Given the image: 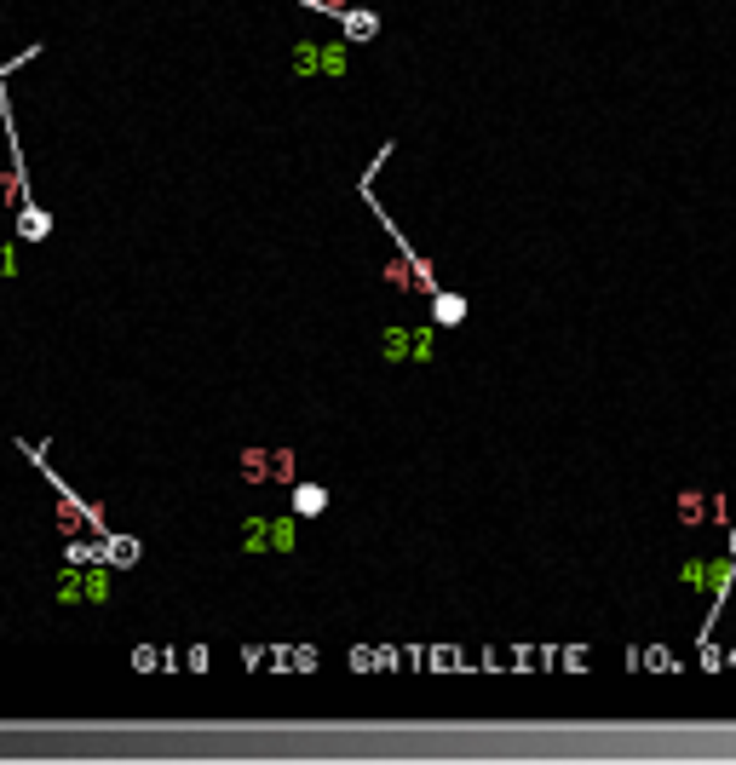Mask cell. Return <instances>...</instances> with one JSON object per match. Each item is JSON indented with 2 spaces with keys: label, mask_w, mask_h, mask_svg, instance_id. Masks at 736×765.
Instances as JSON below:
<instances>
[{
  "label": "cell",
  "mask_w": 736,
  "mask_h": 765,
  "mask_svg": "<svg viewBox=\"0 0 736 765\" xmlns=\"http://www.w3.org/2000/svg\"><path fill=\"white\" fill-rule=\"evenodd\" d=\"M294 70L299 75H345V70H351V52H345V47H317V41H299V47H294Z\"/></svg>",
  "instance_id": "cell-1"
},
{
  "label": "cell",
  "mask_w": 736,
  "mask_h": 765,
  "mask_svg": "<svg viewBox=\"0 0 736 765\" xmlns=\"http://www.w3.org/2000/svg\"><path fill=\"white\" fill-rule=\"evenodd\" d=\"M380 351H386L391 363H403V357H414V363H432V328H420V334H409V328H386Z\"/></svg>",
  "instance_id": "cell-2"
},
{
  "label": "cell",
  "mask_w": 736,
  "mask_h": 765,
  "mask_svg": "<svg viewBox=\"0 0 736 765\" xmlns=\"http://www.w3.org/2000/svg\"><path fill=\"white\" fill-rule=\"evenodd\" d=\"M248 547H276V553H288L294 547V524L282 518V524H248Z\"/></svg>",
  "instance_id": "cell-3"
},
{
  "label": "cell",
  "mask_w": 736,
  "mask_h": 765,
  "mask_svg": "<svg viewBox=\"0 0 736 765\" xmlns=\"http://www.w3.org/2000/svg\"><path fill=\"white\" fill-rule=\"evenodd\" d=\"M426 300H432V323H437V328L466 323V300H460V294H443V288H432Z\"/></svg>",
  "instance_id": "cell-4"
},
{
  "label": "cell",
  "mask_w": 736,
  "mask_h": 765,
  "mask_svg": "<svg viewBox=\"0 0 736 765\" xmlns=\"http://www.w3.org/2000/svg\"><path fill=\"white\" fill-rule=\"evenodd\" d=\"M18 236L23 242H46V236H52V213L35 208V202H23L18 208Z\"/></svg>",
  "instance_id": "cell-5"
},
{
  "label": "cell",
  "mask_w": 736,
  "mask_h": 765,
  "mask_svg": "<svg viewBox=\"0 0 736 765\" xmlns=\"http://www.w3.org/2000/svg\"><path fill=\"white\" fill-rule=\"evenodd\" d=\"M98 553L110 558L115 570H133V564H138V541H127V535H104V541H98Z\"/></svg>",
  "instance_id": "cell-6"
},
{
  "label": "cell",
  "mask_w": 736,
  "mask_h": 765,
  "mask_svg": "<svg viewBox=\"0 0 736 765\" xmlns=\"http://www.w3.org/2000/svg\"><path fill=\"white\" fill-rule=\"evenodd\" d=\"M328 512V489L322 484H294V518H317Z\"/></svg>",
  "instance_id": "cell-7"
},
{
  "label": "cell",
  "mask_w": 736,
  "mask_h": 765,
  "mask_svg": "<svg viewBox=\"0 0 736 765\" xmlns=\"http://www.w3.org/2000/svg\"><path fill=\"white\" fill-rule=\"evenodd\" d=\"M340 24L351 29V41H368V35H380V18H374V12H351V6H345Z\"/></svg>",
  "instance_id": "cell-8"
},
{
  "label": "cell",
  "mask_w": 736,
  "mask_h": 765,
  "mask_svg": "<svg viewBox=\"0 0 736 765\" xmlns=\"http://www.w3.org/2000/svg\"><path fill=\"white\" fill-rule=\"evenodd\" d=\"M731 558H736V530H731Z\"/></svg>",
  "instance_id": "cell-9"
}]
</instances>
